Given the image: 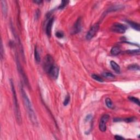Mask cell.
Returning a JSON list of instances; mask_svg holds the SVG:
<instances>
[{
	"mask_svg": "<svg viewBox=\"0 0 140 140\" xmlns=\"http://www.w3.org/2000/svg\"><path fill=\"white\" fill-rule=\"evenodd\" d=\"M124 8V7L123 6L121 5H119V6H112L109 8V9H107L106 12V14L108 13L109 12H114V11H116V10H119L120 9H122L123 8Z\"/></svg>",
	"mask_w": 140,
	"mask_h": 140,
	"instance_id": "2e32d148",
	"label": "cell"
},
{
	"mask_svg": "<svg viewBox=\"0 0 140 140\" xmlns=\"http://www.w3.org/2000/svg\"><path fill=\"white\" fill-rule=\"evenodd\" d=\"M128 68L129 70L132 71H139L140 70V66L137 64H132L128 66Z\"/></svg>",
	"mask_w": 140,
	"mask_h": 140,
	"instance_id": "ffe728a7",
	"label": "cell"
},
{
	"mask_svg": "<svg viewBox=\"0 0 140 140\" xmlns=\"http://www.w3.org/2000/svg\"><path fill=\"white\" fill-rule=\"evenodd\" d=\"M115 139L117 140H124L125 139L123 137H122L120 135H115Z\"/></svg>",
	"mask_w": 140,
	"mask_h": 140,
	"instance_id": "83f0119b",
	"label": "cell"
},
{
	"mask_svg": "<svg viewBox=\"0 0 140 140\" xmlns=\"http://www.w3.org/2000/svg\"><path fill=\"white\" fill-rule=\"evenodd\" d=\"M10 85H11V89H12V95H13V102H14V108H15V113H16V118L17 122H18V123L20 124L21 123V113L20 111V108H19V106L18 99H17L16 91V89H15L14 82L12 79H10Z\"/></svg>",
	"mask_w": 140,
	"mask_h": 140,
	"instance_id": "7a4b0ae2",
	"label": "cell"
},
{
	"mask_svg": "<svg viewBox=\"0 0 140 140\" xmlns=\"http://www.w3.org/2000/svg\"><path fill=\"white\" fill-rule=\"evenodd\" d=\"M55 35L58 38H61L64 37V34L63 32H62V31H58L56 32V33H55Z\"/></svg>",
	"mask_w": 140,
	"mask_h": 140,
	"instance_id": "484cf974",
	"label": "cell"
},
{
	"mask_svg": "<svg viewBox=\"0 0 140 140\" xmlns=\"http://www.w3.org/2000/svg\"><path fill=\"white\" fill-rule=\"evenodd\" d=\"M126 54L130 55H140V49H134V50H128L126 51Z\"/></svg>",
	"mask_w": 140,
	"mask_h": 140,
	"instance_id": "d6986e66",
	"label": "cell"
},
{
	"mask_svg": "<svg viewBox=\"0 0 140 140\" xmlns=\"http://www.w3.org/2000/svg\"><path fill=\"white\" fill-rule=\"evenodd\" d=\"M110 64L113 70L115 71L117 74H119L120 72V67L119 65L114 61H111Z\"/></svg>",
	"mask_w": 140,
	"mask_h": 140,
	"instance_id": "4fadbf2b",
	"label": "cell"
},
{
	"mask_svg": "<svg viewBox=\"0 0 140 140\" xmlns=\"http://www.w3.org/2000/svg\"><path fill=\"white\" fill-rule=\"evenodd\" d=\"M16 65H17V68H18V71L19 72V74H20V75L22 77V78L23 79L25 83L26 84V85H27V87L28 88H30V85L29 82V80L26 77V75L25 74V73L24 72V71L23 70V69L21 67L20 62H19V60L18 55L16 54Z\"/></svg>",
	"mask_w": 140,
	"mask_h": 140,
	"instance_id": "277c9868",
	"label": "cell"
},
{
	"mask_svg": "<svg viewBox=\"0 0 140 140\" xmlns=\"http://www.w3.org/2000/svg\"><path fill=\"white\" fill-rule=\"evenodd\" d=\"M33 2L34 3L38 4V5H40V4H41L43 2L42 1H39V0H37V1H33Z\"/></svg>",
	"mask_w": 140,
	"mask_h": 140,
	"instance_id": "1f68e13d",
	"label": "cell"
},
{
	"mask_svg": "<svg viewBox=\"0 0 140 140\" xmlns=\"http://www.w3.org/2000/svg\"><path fill=\"white\" fill-rule=\"evenodd\" d=\"M126 23L128 24L130 26L133 28V29L136 30L137 31H140V26L139 24H138L137 23H135L134 21H130V20H126Z\"/></svg>",
	"mask_w": 140,
	"mask_h": 140,
	"instance_id": "7c38bea8",
	"label": "cell"
},
{
	"mask_svg": "<svg viewBox=\"0 0 140 140\" xmlns=\"http://www.w3.org/2000/svg\"><path fill=\"white\" fill-rule=\"evenodd\" d=\"M70 96L69 94H67L66 96V98L65 99L64 101V105L65 106H66L67 105L69 102H70Z\"/></svg>",
	"mask_w": 140,
	"mask_h": 140,
	"instance_id": "d4e9b609",
	"label": "cell"
},
{
	"mask_svg": "<svg viewBox=\"0 0 140 140\" xmlns=\"http://www.w3.org/2000/svg\"><path fill=\"white\" fill-rule=\"evenodd\" d=\"M128 99L131 102H132L133 103H136V104L138 106H140V100L139 99H137L136 98H135V97L133 96H129L128 97Z\"/></svg>",
	"mask_w": 140,
	"mask_h": 140,
	"instance_id": "44dd1931",
	"label": "cell"
},
{
	"mask_svg": "<svg viewBox=\"0 0 140 140\" xmlns=\"http://www.w3.org/2000/svg\"><path fill=\"white\" fill-rule=\"evenodd\" d=\"M3 53H4L2 41H1V59L2 60V58L3 57Z\"/></svg>",
	"mask_w": 140,
	"mask_h": 140,
	"instance_id": "4316f807",
	"label": "cell"
},
{
	"mask_svg": "<svg viewBox=\"0 0 140 140\" xmlns=\"http://www.w3.org/2000/svg\"><path fill=\"white\" fill-rule=\"evenodd\" d=\"M54 20V17H51L48 21V23L47 24L46 27V32L47 36L48 37H50L51 34V30H52V26Z\"/></svg>",
	"mask_w": 140,
	"mask_h": 140,
	"instance_id": "30bf717a",
	"label": "cell"
},
{
	"mask_svg": "<svg viewBox=\"0 0 140 140\" xmlns=\"http://www.w3.org/2000/svg\"><path fill=\"white\" fill-rule=\"evenodd\" d=\"M102 75L103 77H104L105 78H106L107 79H114L115 78V75L113 74L111 72H103V74H102Z\"/></svg>",
	"mask_w": 140,
	"mask_h": 140,
	"instance_id": "ac0fdd59",
	"label": "cell"
},
{
	"mask_svg": "<svg viewBox=\"0 0 140 140\" xmlns=\"http://www.w3.org/2000/svg\"><path fill=\"white\" fill-rule=\"evenodd\" d=\"M68 3V1H62L61 2V3L60 4V6L58 7V9L61 10V9H63L64 8L66 7V6L67 5V4Z\"/></svg>",
	"mask_w": 140,
	"mask_h": 140,
	"instance_id": "cb8c5ba5",
	"label": "cell"
},
{
	"mask_svg": "<svg viewBox=\"0 0 140 140\" xmlns=\"http://www.w3.org/2000/svg\"><path fill=\"white\" fill-rule=\"evenodd\" d=\"M91 77L93 78L94 80H95L96 81H98L99 82L102 83L103 82V79L101 78L100 76H99V75L96 74H91Z\"/></svg>",
	"mask_w": 140,
	"mask_h": 140,
	"instance_id": "7402d4cb",
	"label": "cell"
},
{
	"mask_svg": "<svg viewBox=\"0 0 140 140\" xmlns=\"http://www.w3.org/2000/svg\"><path fill=\"white\" fill-rule=\"evenodd\" d=\"M82 28V19L81 17H79L77 19L74 26L72 27V33L73 34H76L79 33L81 32Z\"/></svg>",
	"mask_w": 140,
	"mask_h": 140,
	"instance_id": "ba28073f",
	"label": "cell"
},
{
	"mask_svg": "<svg viewBox=\"0 0 140 140\" xmlns=\"http://www.w3.org/2000/svg\"><path fill=\"white\" fill-rule=\"evenodd\" d=\"M34 59H35L36 62H37V63H39V62L41 61V56H40V54L39 53V51H38V50L37 46H36L35 48H34Z\"/></svg>",
	"mask_w": 140,
	"mask_h": 140,
	"instance_id": "5bb4252c",
	"label": "cell"
},
{
	"mask_svg": "<svg viewBox=\"0 0 140 140\" xmlns=\"http://www.w3.org/2000/svg\"><path fill=\"white\" fill-rule=\"evenodd\" d=\"M128 27L126 25L120 23H115L112 26L111 31L118 33H124Z\"/></svg>",
	"mask_w": 140,
	"mask_h": 140,
	"instance_id": "5b68a950",
	"label": "cell"
},
{
	"mask_svg": "<svg viewBox=\"0 0 140 140\" xmlns=\"http://www.w3.org/2000/svg\"><path fill=\"white\" fill-rule=\"evenodd\" d=\"M122 120H123V119H121L120 118H115V119H113V121L115 122H121Z\"/></svg>",
	"mask_w": 140,
	"mask_h": 140,
	"instance_id": "f546056e",
	"label": "cell"
},
{
	"mask_svg": "<svg viewBox=\"0 0 140 140\" xmlns=\"http://www.w3.org/2000/svg\"><path fill=\"white\" fill-rule=\"evenodd\" d=\"M105 102H106V105L108 108L110 109H113L115 108V106H114L112 101L111 99L106 98V100H105Z\"/></svg>",
	"mask_w": 140,
	"mask_h": 140,
	"instance_id": "e0dca14e",
	"label": "cell"
},
{
	"mask_svg": "<svg viewBox=\"0 0 140 140\" xmlns=\"http://www.w3.org/2000/svg\"><path fill=\"white\" fill-rule=\"evenodd\" d=\"M40 15V11H39V10H37V12H36V18L38 19V18H39Z\"/></svg>",
	"mask_w": 140,
	"mask_h": 140,
	"instance_id": "4dcf8cb0",
	"label": "cell"
},
{
	"mask_svg": "<svg viewBox=\"0 0 140 140\" xmlns=\"http://www.w3.org/2000/svg\"><path fill=\"white\" fill-rule=\"evenodd\" d=\"M121 49L118 46L113 47L111 50V54L112 55H118L121 53Z\"/></svg>",
	"mask_w": 140,
	"mask_h": 140,
	"instance_id": "9a60e30c",
	"label": "cell"
},
{
	"mask_svg": "<svg viewBox=\"0 0 140 140\" xmlns=\"http://www.w3.org/2000/svg\"><path fill=\"white\" fill-rule=\"evenodd\" d=\"M47 74L52 79H57L59 77V68L57 66L54 65Z\"/></svg>",
	"mask_w": 140,
	"mask_h": 140,
	"instance_id": "9c48e42d",
	"label": "cell"
},
{
	"mask_svg": "<svg viewBox=\"0 0 140 140\" xmlns=\"http://www.w3.org/2000/svg\"><path fill=\"white\" fill-rule=\"evenodd\" d=\"M91 119H92V115H89L87 116V117L85 118V120L86 121H89V120H91Z\"/></svg>",
	"mask_w": 140,
	"mask_h": 140,
	"instance_id": "f1b7e54d",
	"label": "cell"
},
{
	"mask_svg": "<svg viewBox=\"0 0 140 140\" xmlns=\"http://www.w3.org/2000/svg\"><path fill=\"white\" fill-rule=\"evenodd\" d=\"M137 120V118L135 117H129V118H125L123 120H124L125 122L128 123H132L136 121Z\"/></svg>",
	"mask_w": 140,
	"mask_h": 140,
	"instance_id": "603a6c76",
	"label": "cell"
},
{
	"mask_svg": "<svg viewBox=\"0 0 140 140\" xmlns=\"http://www.w3.org/2000/svg\"><path fill=\"white\" fill-rule=\"evenodd\" d=\"M109 118L110 117L107 114L103 115L101 118L100 123H99V129L101 132H104L106 131V124Z\"/></svg>",
	"mask_w": 140,
	"mask_h": 140,
	"instance_id": "52a82bcc",
	"label": "cell"
},
{
	"mask_svg": "<svg viewBox=\"0 0 140 140\" xmlns=\"http://www.w3.org/2000/svg\"><path fill=\"white\" fill-rule=\"evenodd\" d=\"M99 28H100V25L98 23H96L94 25H92L89 30V31L87 32V34H86V39L87 40H90L92 39L99 31Z\"/></svg>",
	"mask_w": 140,
	"mask_h": 140,
	"instance_id": "8992f818",
	"label": "cell"
},
{
	"mask_svg": "<svg viewBox=\"0 0 140 140\" xmlns=\"http://www.w3.org/2000/svg\"><path fill=\"white\" fill-rule=\"evenodd\" d=\"M1 4L2 14L5 18H6L8 14V6L7 2L6 1H4V0H2L1 1Z\"/></svg>",
	"mask_w": 140,
	"mask_h": 140,
	"instance_id": "8fae6325",
	"label": "cell"
},
{
	"mask_svg": "<svg viewBox=\"0 0 140 140\" xmlns=\"http://www.w3.org/2000/svg\"><path fill=\"white\" fill-rule=\"evenodd\" d=\"M54 65H55V64L53 57L50 55L47 54L45 57L43 61V68L44 71L48 73Z\"/></svg>",
	"mask_w": 140,
	"mask_h": 140,
	"instance_id": "3957f363",
	"label": "cell"
},
{
	"mask_svg": "<svg viewBox=\"0 0 140 140\" xmlns=\"http://www.w3.org/2000/svg\"><path fill=\"white\" fill-rule=\"evenodd\" d=\"M20 92L23 99L24 103L25 106L27 111L28 115H29L30 120H31V121L34 125H38V123L37 119V117H36V114L34 113L33 108H32L31 102V101H30L29 98H28L27 94L26 93L25 90L24 89L22 85L20 87Z\"/></svg>",
	"mask_w": 140,
	"mask_h": 140,
	"instance_id": "6da1fadb",
	"label": "cell"
}]
</instances>
